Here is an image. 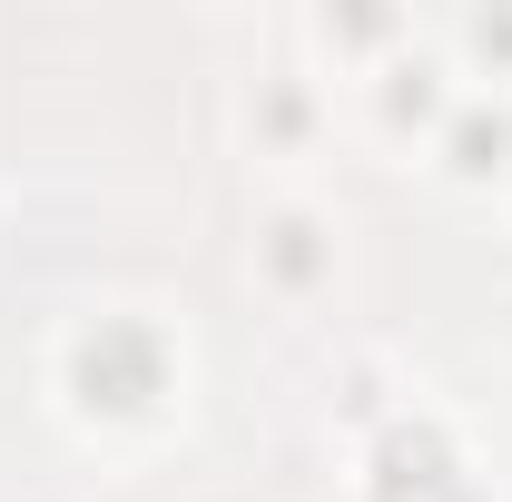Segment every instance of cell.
Returning <instances> with one entry per match:
<instances>
[{
    "mask_svg": "<svg viewBox=\"0 0 512 502\" xmlns=\"http://www.w3.org/2000/svg\"><path fill=\"white\" fill-rule=\"evenodd\" d=\"M197 355L178 335V315L138 306V296H109V306H79L50 335V404L79 443H109V453H138V443L178 434L188 414Z\"/></svg>",
    "mask_w": 512,
    "mask_h": 502,
    "instance_id": "obj_1",
    "label": "cell"
},
{
    "mask_svg": "<svg viewBox=\"0 0 512 502\" xmlns=\"http://www.w3.org/2000/svg\"><path fill=\"white\" fill-rule=\"evenodd\" d=\"M335 119H345V89H335L306 50H296V60L247 69V79H237V99H227L237 148H247L276 188H306V178H316V158L335 148Z\"/></svg>",
    "mask_w": 512,
    "mask_h": 502,
    "instance_id": "obj_2",
    "label": "cell"
},
{
    "mask_svg": "<svg viewBox=\"0 0 512 502\" xmlns=\"http://www.w3.org/2000/svg\"><path fill=\"white\" fill-rule=\"evenodd\" d=\"M247 286L276 315H316L345 286V217L316 188H266L247 217Z\"/></svg>",
    "mask_w": 512,
    "mask_h": 502,
    "instance_id": "obj_3",
    "label": "cell"
},
{
    "mask_svg": "<svg viewBox=\"0 0 512 502\" xmlns=\"http://www.w3.org/2000/svg\"><path fill=\"white\" fill-rule=\"evenodd\" d=\"M345 99H355V119L375 128V138H394V148H424V138L444 128V109L463 99V69L444 60V40H434V30H414V40H404V50H394L375 79H355Z\"/></svg>",
    "mask_w": 512,
    "mask_h": 502,
    "instance_id": "obj_4",
    "label": "cell"
},
{
    "mask_svg": "<svg viewBox=\"0 0 512 502\" xmlns=\"http://www.w3.org/2000/svg\"><path fill=\"white\" fill-rule=\"evenodd\" d=\"M424 168L463 197H493L512 188V89H473L463 79V99L444 109V128L424 138Z\"/></svg>",
    "mask_w": 512,
    "mask_h": 502,
    "instance_id": "obj_5",
    "label": "cell"
},
{
    "mask_svg": "<svg viewBox=\"0 0 512 502\" xmlns=\"http://www.w3.org/2000/svg\"><path fill=\"white\" fill-rule=\"evenodd\" d=\"M414 30H424L414 10H306V20H296V50H306L335 89H355V79H375Z\"/></svg>",
    "mask_w": 512,
    "mask_h": 502,
    "instance_id": "obj_6",
    "label": "cell"
},
{
    "mask_svg": "<svg viewBox=\"0 0 512 502\" xmlns=\"http://www.w3.org/2000/svg\"><path fill=\"white\" fill-rule=\"evenodd\" d=\"M434 40H444V60L463 69L473 89H512V10H463Z\"/></svg>",
    "mask_w": 512,
    "mask_h": 502,
    "instance_id": "obj_7",
    "label": "cell"
}]
</instances>
